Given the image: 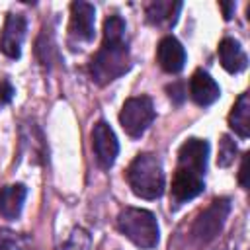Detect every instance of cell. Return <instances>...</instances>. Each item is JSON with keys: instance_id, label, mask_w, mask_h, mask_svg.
I'll return each instance as SVG.
<instances>
[{"instance_id": "obj_1", "label": "cell", "mask_w": 250, "mask_h": 250, "mask_svg": "<svg viewBox=\"0 0 250 250\" xmlns=\"http://www.w3.org/2000/svg\"><path fill=\"white\" fill-rule=\"evenodd\" d=\"M131 68V51L127 39L104 41L98 53L90 61V76L98 86H105L115 78L123 76Z\"/></svg>"}, {"instance_id": "obj_2", "label": "cell", "mask_w": 250, "mask_h": 250, "mask_svg": "<svg viewBox=\"0 0 250 250\" xmlns=\"http://www.w3.org/2000/svg\"><path fill=\"white\" fill-rule=\"evenodd\" d=\"M127 182L137 197L143 199L160 197L164 193V172L160 160L148 152L137 154L127 168Z\"/></svg>"}, {"instance_id": "obj_3", "label": "cell", "mask_w": 250, "mask_h": 250, "mask_svg": "<svg viewBox=\"0 0 250 250\" xmlns=\"http://www.w3.org/2000/svg\"><path fill=\"white\" fill-rule=\"evenodd\" d=\"M117 229L139 248H154L160 238L156 217L139 207H125L117 215Z\"/></svg>"}, {"instance_id": "obj_4", "label": "cell", "mask_w": 250, "mask_h": 250, "mask_svg": "<svg viewBox=\"0 0 250 250\" xmlns=\"http://www.w3.org/2000/svg\"><path fill=\"white\" fill-rule=\"evenodd\" d=\"M154 117H156V111H154L152 100L148 96H135V98L125 100V104L121 105V111H119L121 127L133 139L143 137L145 131L152 125Z\"/></svg>"}, {"instance_id": "obj_5", "label": "cell", "mask_w": 250, "mask_h": 250, "mask_svg": "<svg viewBox=\"0 0 250 250\" xmlns=\"http://www.w3.org/2000/svg\"><path fill=\"white\" fill-rule=\"evenodd\" d=\"M230 213V201L227 197L215 199L193 223L191 227V238L197 246H207L217 238V234L223 230L225 221Z\"/></svg>"}, {"instance_id": "obj_6", "label": "cell", "mask_w": 250, "mask_h": 250, "mask_svg": "<svg viewBox=\"0 0 250 250\" xmlns=\"http://www.w3.org/2000/svg\"><path fill=\"white\" fill-rule=\"evenodd\" d=\"M94 23H96V8L88 2L76 0L70 4V23L68 37L76 43H90L94 39Z\"/></svg>"}, {"instance_id": "obj_7", "label": "cell", "mask_w": 250, "mask_h": 250, "mask_svg": "<svg viewBox=\"0 0 250 250\" xmlns=\"http://www.w3.org/2000/svg\"><path fill=\"white\" fill-rule=\"evenodd\" d=\"M92 150L100 168L107 170L113 166L119 152V143L113 129L105 121H98L92 129Z\"/></svg>"}, {"instance_id": "obj_8", "label": "cell", "mask_w": 250, "mask_h": 250, "mask_svg": "<svg viewBox=\"0 0 250 250\" xmlns=\"http://www.w3.org/2000/svg\"><path fill=\"white\" fill-rule=\"evenodd\" d=\"M25 31H27L25 18L21 14L10 12L6 16L2 37H0V51L8 59H20L21 57V45H23V39H25Z\"/></svg>"}, {"instance_id": "obj_9", "label": "cell", "mask_w": 250, "mask_h": 250, "mask_svg": "<svg viewBox=\"0 0 250 250\" xmlns=\"http://www.w3.org/2000/svg\"><path fill=\"white\" fill-rule=\"evenodd\" d=\"M203 189H205V176H201L193 170L176 166V172L172 178V199L176 205L197 197Z\"/></svg>"}, {"instance_id": "obj_10", "label": "cell", "mask_w": 250, "mask_h": 250, "mask_svg": "<svg viewBox=\"0 0 250 250\" xmlns=\"http://www.w3.org/2000/svg\"><path fill=\"white\" fill-rule=\"evenodd\" d=\"M207 156H209V143L205 139H188L178 150V166L205 176Z\"/></svg>"}, {"instance_id": "obj_11", "label": "cell", "mask_w": 250, "mask_h": 250, "mask_svg": "<svg viewBox=\"0 0 250 250\" xmlns=\"http://www.w3.org/2000/svg\"><path fill=\"white\" fill-rule=\"evenodd\" d=\"M156 61L162 70L170 74H178L186 64V49L174 35H166L160 39L156 47Z\"/></svg>"}, {"instance_id": "obj_12", "label": "cell", "mask_w": 250, "mask_h": 250, "mask_svg": "<svg viewBox=\"0 0 250 250\" xmlns=\"http://www.w3.org/2000/svg\"><path fill=\"white\" fill-rule=\"evenodd\" d=\"M189 96H191V100H193L197 105L207 107V105H211L215 100H219L221 88H219V84L215 82V78H211L209 72H205V70L199 68V70L193 72V76H191V80H189Z\"/></svg>"}, {"instance_id": "obj_13", "label": "cell", "mask_w": 250, "mask_h": 250, "mask_svg": "<svg viewBox=\"0 0 250 250\" xmlns=\"http://www.w3.org/2000/svg\"><path fill=\"white\" fill-rule=\"evenodd\" d=\"M182 10V2H170V0H156L150 2L145 10L146 21L156 27H172L178 21Z\"/></svg>"}, {"instance_id": "obj_14", "label": "cell", "mask_w": 250, "mask_h": 250, "mask_svg": "<svg viewBox=\"0 0 250 250\" xmlns=\"http://www.w3.org/2000/svg\"><path fill=\"white\" fill-rule=\"evenodd\" d=\"M219 59H221L223 68L227 72H230V74L242 72L246 68V64H248V57H246L244 49L232 37H225L219 43Z\"/></svg>"}, {"instance_id": "obj_15", "label": "cell", "mask_w": 250, "mask_h": 250, "mask_svg": "<svg viewBox=\"0 0 250 250\" xmlns=\"http://www.w3.org/2000/svg\"><path fill=\"white\" fill-rule=\"evenodd\" d=\"M25 195H27V189L23 184H12V186L2 188V191H0V215L4 219H10V221L18 219L21 215Z\"/></svg>"}, {"instance_id": "obj_16", "label": "cell", "mask_w": 250, "mask_h": 250, "mask_svg": "<svg viewBox=\"0 0 250 250\" xmlns=\"http://www.w3.org/2000/svg\"><path fill=\"white\" fill-rule=\"evenodd\" d=\"M229 125L240 139H246L250 135V100L246 92L240 94L236 104L232 105L229 113Z\"/></svg>"}, {"instance_id": "obj_17", "label": "cell", "mask_w": 250, "mask_h": 250, "mask_svg": "<svg viewBox=\"0 0 250 250\" xmlns=\"http://www.w3.org/2000/svg\"><path fill=\"white\" fill-rule=\"evenodd\" d=\"M127 25L123 21L121 16L113 14V16H107L105 21H104V41H123L127 39Z\"/></svg>"}, {"instance_id": "obj_18", "label": "cell", "mask_w": 250, "mask_h": 250, "mask_svg": "<svg viewBox=\"0 0 250 250\" xmlns=\"http://www.w3.org/2000/svg\"><path fill=\"white\" fill-rule=\"evenodd\" d=\"M90 246H92L90 232L86 229H82V227H76L70 232V236L59 246V250H90Z\"/></svg>"}, {"instance_id": "obj_19", "label": "cell", "mask_w": 250, "mask_h": 250, "mask_svg": "<svg viewBox=\"0 0 250 250\" xmlns=\"http://www.w3.org/2000/svg\"><path fill=\"white\" fill-rule=\"evenodd\" d=\"M27 244H29V236L14 232L10 229L0 230V250H25Z\"/></svg>"}, {"instance_id": "obj_20", "label": "cell", "mask_w": 250, "mask_h": 250, "mask_svg": "<svg viewBox=\"0 0 250 250\" xmlns=\"http://www.w3.org/2000/svg\"><path fill=\"white\" fill-rule=\"evenodd\" d=\"M234 154H236V145L234 141L229 137V135H223L221 141H219V156H217V164L221 168H227L232 164L234 160Z\"/></svg>"}, {"instance_id": "obj_21", "label": "cell", "mask_w": 250, "mask_h": 250, "mask_svg": "<svg viewBox=\"0 0 250 250\" xmlns=\"http://www.w3.org/2000/svg\"><path fill=\"white\" fill-rule=\"evenodd\" d=\"M14 94H16L14 86H12L8 80H2V82H0V107L8 105V104L12 102V98H14Z\"/></svg>"}, {"instance_id": "obj_22", "label": "cell", "mask_w": 250, "mask_h": 250, "mask_svg": "<svg viewBox=\"0 0 250 250\" xmlns=\"http://www.w3.org/2000/svg\"><path fill=\"white\" fill-rule=\"evenodd\" d=\"M168 96L174 100V102H178V104H182L184 102V98H186V92H184V86L180 84V82H176V84H172V86H168Z\"/></svg>"}, {"instance_id": "obj_23", "label": "cell", "mask_w": 250, "mask_h": 250, "mask_svg": "<svg viewBox=\"0 0 250 250\" xmlns=\"http://www.w3.org/2000/svg\"><path fill=\"white\" fill-rule=\"evenodd\" d=\"M219 8L223 10V18H225V20H230V18H232V12H234V8H236V4H234V2H219Z\"/></svg>"}, {"instance_id": "obj_24", "label": "cell", "mask_w": 250, "mask_h": 250, "mask_svg": "<svg viewBox=\"0 0 250 250\" xmlns=\"http://www.w3.org/2000/svg\"><path fill=\"white\" fill-rule=\"evenodd\" d=\"M246 162H248V154L242 156V164H240V172H238V180H240V186L242 188L248 186V180H246Z\"/></svg>"}]
</instances>
